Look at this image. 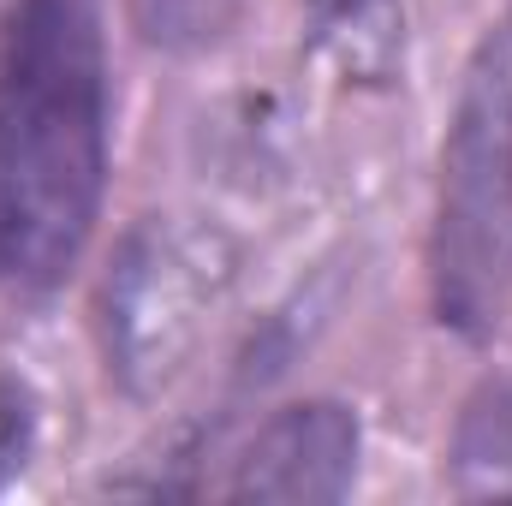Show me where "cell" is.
<instances>
[{
	"instance_id": "cell-1",
	"label": "cell",
	"mask_w": 512,
	"mask_h": 506,
	"mask_svg": "<svg viewBox=\"0 0 512 506\" xmlns=\"http://www.w3.org/2000/svg\"><path fill=\"white\" fill-rule=\"evenodd\" d=\"M108 185V42L96 0H12L0 24V274L60 280Z\"/></svg>"
},
{
	"instance_id": "cell-2",
	"label": "cell",
	"mask_w": 512,
	"mask_h": 506,
	"mask_svg": "<svg viewBox=\"0 0 512 506\" xmlns=\"http://www.w3.org/2000/svg\"><path fill=\"white\" fill-rule=\"evenodd\" d=\"M512 286V24L471 66L441 155L435 298L453 328H489Z\"/></svg>"
},
{
	"instance_id": "cell-3",
	"label": "cell",
	"mask_w": 512,
	"mask_h": 506,
	"mask_svg": "<svg viewBox=\"0 0 512 506\" xmlns=\"http://www.w3.org/2000/svg\"><path fill=\"white\" fill-rule=\"evenodd\" d=\"M358 477V417L334 399L286 405L239 453L227 495L239 501H340Z\"/></svg>"
},
{
	"instance_id": "cell-4",
	"label": "cell",
	"mask_w": 512,
	"mask_h": 506,
	"mask_svg": "<svg viewBox=\"0 0 512 506\" xmlns=\"http://www.w3.org/2000/svg\"><path fill=\"white\" fill-rule=\"evenodd\" d=\"M453 477L465 495H512V381L483 387L453 435Z\"/></svg>"
},
{
	"instance_id": "cell-5",
	"label": "cell",
	"mask_w": 512,
	"mask_h": 506,
	"mask_svg": "<svg viewBox=\"0 0 512 506\" xmlns=\"http://www.w3.org/2000/svg\"><path fill=\"white\" fill-rule=\"evenodd\" d=\"M30 429H36V411H30L24 381L0 376V483L24 465V453H30Z\"/></svg>"
}]
</instances>
